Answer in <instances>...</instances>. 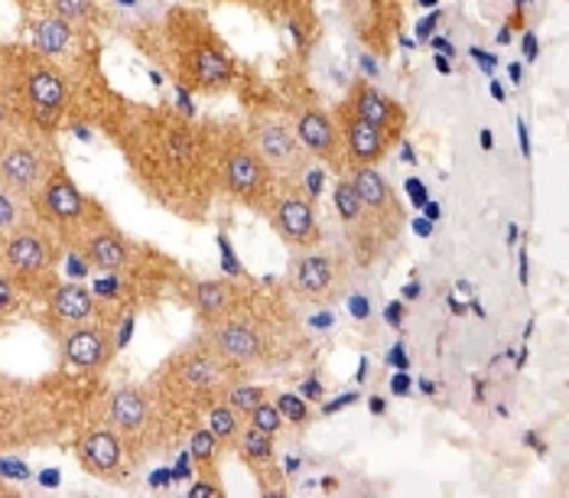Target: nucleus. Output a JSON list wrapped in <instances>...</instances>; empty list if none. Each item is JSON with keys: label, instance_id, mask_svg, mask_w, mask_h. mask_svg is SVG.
<instances>
[{"label": "nucleus", "instance_id": "nucleus-23", "mask_svg": "<svg viewBox=\"0 0 569 498\" xmlns=\"http://www.w3.org/2000/svg\"><path fill=\"white\" fill-rule=\"evenodd\" d=\"M342 104H349L351 111L361 118V121H368V124H375L381 135L388 137L391 143H400L403 135H407V124H410V114H407V108L391 98L388 91H381L371 79H351L349 89L342 94Z\"/></svg>", "mask_w": 569, "mask_h": 498}, {"label": "nucleus", "instance_id": "nucleus-40", "mask_svg": "<svg viewBox=\"0 0 569 498\" xmlns=\"http://www.w3.org/2000/svg\"><path fill=\"white\" fill-rule=\"evenodd\" d=\"M469 56H472V59H476V62L482 66L485 76H488V79H495V69H498V59H495L491 52H485V49H479V46H472V49H469Z\"/></svg>", "mask_w": 569, "mask_h": 498}, {"label": "nucleus", "instance_id": "nucleus-57", "mask_svg": "<svg viewBox=\"0 0 569 498\" xmlns=\"http://www.w3.org/2000/svg\"><path fill=\"white\" fill-rule=\"evenodd\" d=\"M400 143H403V140H400ZM403 163H417V157H413L410 143H403Z\"/></svg>", "mask_w": 569, "mask_h": 498}, {"label": "nucleus", "instance_id": "nucleus-14", "mask_svg": "<svg viewBox=\"0 0 569 498\" xmlns=\"http://www.w3.org/2000/svg\"><path fill=\"white\" fill-rule=\"evenodd\" d=\"M69 255L82 258L88 271L128 273V277L143 273L157 258H160V255H153L150 248L131 241L128 231L111 219L108 209H101V212L82 228V235L69 245Z\"/></svg>", "mask_w": 569, "mask_h": 498}, {"label": "nucleus", "instance_id": "nucleus-62", "mask_svg": "<svg viewBox=\"0 0 569 498\" xmlns=\"http://www.w3.org/2000/svg\"><path fill=\"white\" fill-rule=\"evenodd\" d=\"M312 3H316V0H312Z\"/></svg>", "mask_w": 569, "mask_h": 498}, {"label": "nucleus", "instance_id": "nucleus-61", "mask_svg": "<svg viewBox=\"0 0 569 498\" xmlns=\"http://www.w3.org/2000/svg\"><path fill=\"white\" fill-rule=\"evenodd\" d=\"M221 3H248V0H221Z\"/></svg>", "mask_w": 569, "mask_h": 498}, {"label": "nucleus", "instance_id": "nucleus-10", "mask_svg": "<svg viewBox=\"0 0 569 498\" xmlns=\"http://www.w3.org/2000/svg\"><path fill=\"white\" fill-rule=\"evenodd\" d=\"M216 140H219V150H216L219 153V196L254 216H263V209L270 206L280 186L273 170L263 163L258 147L248 140L241 121H219Z\"/></svg>", "mask_w": 569, "mask_h": 498}, {"label": "nucleus", "instance_id": "nucleus-4", "mask_svg": "<svg viewBox=\"0 0 569 498\" xmlns=\"http://www.w3.org/2000/svg\"><path fill=\"white\" fill-rule=\"evenodd\" d=\"M189 94L219 98L238 86V56L224 43L212 17L189 3H170L160 20V59Z\"/></svg>", "mask_w": 569, "mask_h": 498}, {"label": "nucleus", "instance_id": "nucleus-15", "mask_svg": "<svg viewBox=\"0 0 569 498\" xmlns=\"http://www.w3.org/2000/svg\"><path fill=\"white\" fill-rule=\"evenodd\" d=\"M133 307H114L108 303V310L91 322H82L76 329H66L59 332V359L66 371H76V375H88V378H98L104 375L111 362L118 359V326L124 313H131Z\"/></svg>", "mask_w": 569, "mask_h": 498}, {"label": "nucleus", "instance_id": "nucleus-29", "mask_svg": "<svg viewBox=\"0 0 569 498\" xmlns=\"http://www.w3.org/2000/svg\"><path fill=\"white\" fill-rule=\"evenodd\" d=\"M186 444H189V456H192V466H196V479H206V482H216L221 486V456H224V444H221L219 437L206 427V424H199L189 437H186Z\"/></svg>", "mask_w": 569, "mask_h": 498}, {"label": "nucleus", "instance_id": "nucleus-38", "mask_svg": "<svg viewBox=\"0 0 569 498\" xmlns=\"http://www.w3.org/2000/svg\"><path fill=\"white\" fill-rule=\"evenodd\" d=\"M0 476H10V479H30V469L17 459H10L7 454H0Z\"/></svg>", "mask_w": 569, "mask_h": 498}, {"label": "nucleus", "instance_id": "nucleus-35", "mask_svg": "<svg viewBox=\"0 0 569 498\" xmlns=\"http://www.w3.org/2000/svg\"><path fill=\"white\" fill-rule=\"evenodd\" d=\"M23 307H30V300L20 293V287L7 273H0V326L13 322L23 313Z\"/></svg>", "mask_w": 569, "mask_h": 498}, {"label": "nucleus", "instance_id": "nucleus-53", "mask_svg": "<svg viewBox=\"0 0 569 498\" xmlns=\"http://www.w3.org/2000/svg\"><path fill=\"white\" fill-rule=\"evenodd\" d=\"M413 231H420V235H430L433 226H430V219H413Z\"/></svg>", "mask_w": 569, "mask_h": 498}, {"label": "nucleus", "instance_id": "nucleus-7", "mask_svg": "<svg viewBox=\"0 0 569 498\" xmlns=\"http://www.w3.org/2000/svg\"><path fill=\"white\" fill-rule=\"evenodd\" d=\"M94 410L121 437L137 469L147 466L153 456L170 454L179 440L189 437V430L163 408L147 381H128L111 391L104 388L94 401Z\"/></svg>", "mask_w": 569, "mask_h": 498}, {"label": "nucleus", "instance_id": "nucleus-30", "mask_svg": "<svg viewBox=\"0 0 569 498\" xmlns=\"http://www.w3.org/2000/svg\"><path fill=\"white\" fill-rule=\"evenodd\" d=\"M202 424L219 437L221 444H224V450H231L248 420H244V414H238L228 401H219V405H212V408L202 414Z\"/></svg>", "mask_w": 569, "mask_h": 498}, {"label": "nucleus", "instance_id": "nucleus-16", "mask_svg": "<svg viewBox=\"0 0 569 498\" xmlns=\"http://www.w3.org/2000/svg\"><path fill=\"white\" fill-rule=\"evenodd\" d=\"M30 202H33V216L62 238L66 251L82 235V228L104 209L94 196H88L86 189L76 186L66 167H59Z\"/></svg>", "mask_w": 569, "mask_h": 498}, {"label": "nucleus", "instance_id": "nucleus-45", "mask_svg": "<svg viewBox=\"0 0 569 498\" xmlns=\"http://www.w3.org/2000/svg\"><path fill=\"white\" fill-rule=\"evenodd\" d=\"M407 192H410V199H413V202H417V206L423 209V202H427V186H423V182L413 177V180H407Z\"/></svg>", "mask_w": 569, "mask_h": 498}, {"label": "nucleus", "instance_id": "nucleus-50", "mask_svg": "<svg viewBox=\"0 0 569 498\" xmlns=\"http://www.w3.org/2000/svg\"><path fill=\"white\" fill-rule=\"evenodd\" d=\"M420 293H423L420 280H410V283L403 287V300H420Z\"/></svg>", "mask_w": 569, "mask_h": 498}, {"label": "nucleus", "instance_id": "nucleus-8", "mask_svg": "<svg viewBox=\"0 0 569 498\" xmlns=\"http://www.w3.org/2000/svg\"><path fill=\"white\" fill-rule=\"evenodd\" d=\"M277 101L280 108L290 114L293 131L300 137V143L307 147V153L329 173V177H342L349 170L346 150H342V137L336 128L332 108L322 104L319 91L307 82V66H297V72H287V79L280 82Z\"/></svg>", "mask_w": 569, "mask_h": 498}, {"label": "nucleus", "instance_id": "nucleus-20", "mask_svg": "<svg viewBox=\"0 0 569 498\" xmlns=\"http://www.w3.org/2000/svg\"><path fill=\"white\" fill-rule=\"evenodd\" d=\"M254 280L244 273V277H189V273H179L176 280V297L196 313L199 329L202 326H212L219 319L231 317L251 293Z\"/></svg>", "mask_w": 569, "mask_h": 498}, {"label": "nucleus", "instance_id": "nucleus-33", "mask_svg": "<svg viewBox=\"0 0 569 498\" xmlns=\"http://www.w3.org/2000/svg\"><path fill=\"white\" fill-rule=\"evenodd\" d=\"M273 405H277L287 427H297L300 430V427H307L309 420H312V408H309L307 398H300V391H280L273 398Z\"/></svg>", "mask_w": 569, "mask_h": 498}, {"label": "nucleus", "instance_id": "nucleus-37", "mask_svg": "<svg viewBox=\"0 0 569 498\" xmlns=\"http://www.w3.org/2000/svg\"><path fill=\"white\" fill-rule=\"evenodd\" d=\"M219 248H221V258H224V273H231V277H244V268H241V261H238V255L231 251V245H228V238L219 235Z\"/></svg>", "mask_w": 569, "mask_h": 498}, {"label": "nucleus", "instance_id": "nucleus-17", "mask_svg": "<svg viewBox=\"0 0 569 498\" xmlns=\"http://www.w3.org/2000/svg\"><path fill=\"white\" fill-rule=\"evenodd\" d=\"M261 219L290 255L326 241L322 222H319V199L307 192L300 182H280Z\"/></svg>", "mask_w": 569, "mask_h": 498}, {"label": "nucleus", "instance_id": "nucleus-46", "mask_svg": "<svg viewBox=\"0 0 569 498\" xmlns=\"http://www.w3.org/2000/svg\"><path fill=\"white\" fill-rule=\"evenodd\" d=\"M248 7L261 10L267 20H277V7H280V0H248Z\"/></svg>", "mask_w": 569, "mask_h": 498}, {"label": "nucleus", "instance_id": "nucleus-12", "mask_svg": "<svg viewBox=\"0 0 569 498\" xmlns=\"http://www.w3.org/2000/svg\"><path fill=\"white\" fill-rule=\"evenodd\" d=\"M241 128H244L248 140L258 147L263 163L273 170L277 182H300L303 186L309 170L319 167L307 153V147L300 143L290 114L280 108L277 91H267L261 101H248V114H244Z\"/></svg>", "mask_w": 569, "mask_h": 498}, {"label": "nucleus", "instance_id": "nucleus-52", "mask_svg": "<svg viewBox=\"0 0 569 498\" xmlns=\"http://www.w3.org/2000/svg\"><path fill=\"white\" fill-rule=\"evenodd\" d=\"M423 216H427L430 222H437V219H439V216H442V212H439L437 202H430V199H427V202H423Z\"/></svg>", "mask_w": 569, "mask_h": 498}, {"label": "nucleus", "instance_id": "nucleus-43", "mask_svg": "<svg viewBox=\"0 0 569 498\" xmlns=\"http://www.w3.org/2000/svg\"><path fill=\"white\" fill-rule=\"evenodd\" d=\"M403 317H407V310H403V303H400V300H395V303H388V307H385V322H388V326L400 329V326H403Z\"/></svg>", "mask_w": 569, "mask_h": 498}, {"label": "nucleus", "instance_id": "nucleus-11", "mask_svg": "<svg viewBox=\"0 0 569 498\" xmlns=\"http://www.w3.org/2000/svg\"><path fill=\"white\" fill-rule=\"evenodd\" d=\"M66 261L62 238L43 226L37 216L7 238H0V273H7L30 303H40L49 287L59 280V265Z\"/></svg>", "mask_w": 569, "mask_h": 498}, {"label": "nucleus", "instance_id": "nucleus-24", "mask_svg": "<svg viewBox=\"0 0 569 498\" xmlns=\"http://www.w3.org/2000/svg\"><path fill=\"white\" fill-rule=\"evenodd\" d=\"M231 450L241 459V466L251 472V479L261 486V492L277 496V492L287 489V469L277 459V437L244 424V430H241V437L234 440Z\"/></svg>", "mask_w": 569, "mask_h": 498}, {"label": "nucleus", "instance_id": "nucleus-54", "mask_svg": "<svg viewBox=\"0 0 569 498\" xmlns=\"http://www.w3.org/2000/svg\"><path fill=\"white\" fill-rule=\"evenodd\" d=\"M43 486H59V469H46Z\"/></svg>", "mask_w": 569, "mask_h": 498}, {"label": "nucleus", "instance_id": "nucleus-36", "mask_svg": "<svg viewBox=\"0 0 569 498\" xmlns=\"http://www.w3.org/2000/svg\"><path fill=\"white\" fill-rule=\"evenodd\" d=\"M251 427H258V430H263V434H270V437H280L283 430H287V424H283V417H280V410H277V405L267 398L263 405H258V408L251 410L248 417H244Z\"/></svg>", "mask_w": 569, "mask_h": 498}, {"label": "nucleus", "instance_id": "nucleus-55", "mask_svg": "<svg viewBox=\"0 0 569 498\" xmlns=\"http://www.w3.org/2000/svg\"><path fill=\"white\" fill-rule=\"evenodd\" d=\"M17 7H23L27 13H33V10H40V0H13Z\"/></svg>", "mask_w": 569, "mask_h": 498}, {"label": "nucleus", "instance_id": "nucleus-21", "mask_svg": "<svg viewBox=\"0 0 569 498\" xmlns=\"http://www.w3.org/2000/svg\"><path fill=\"white\" fill-rule=\"evenodd\" d=\"M346 177L355 186L361 206L368 209V216H371V222L378 228L381 241L388 248L397 245L403 228H407V206H403L400 192L391 186V180L381 173V167H349Z\"/></svg>", "mask_w": 569, "mask_h": 498}, {"label": "nucleus", "instance_id": "nucleus-1", "mask_svg": "<svg viewBox=\"0 0 569 498\" xmlns=\"http://www.w3.org/2000/svg\"><path fill=\"white\" fill-rule=\"evenodd\" d=\"M94 124L153 206L192 226L209 222L219 199V121H199L173 104L128 101L114 91Z\"/></svg>", "mask_w": 569, "mask_h": 498}, {"label": "nucleus", "instance_id": "nucleus-26", "mask_svg": "<svg viewBox=\"0 0 569 498\" xmlns=\"http://www.w3.org/2000/svg\"><path fill=\"white\" fill-rule=\"evenodd\" d=\"M277 20L283 23V30L290 37L297 66H307L312 52L322 43V20L316 13V3L312 0H280Z\"/></svg>", "mask_w": 569, "mask_h": 498}, {"label": "nucleus", "instance_id": "nucleus-49", "mask_svg": "<svg viewBox=\"0 0 569 498\" xmlns=\"http://www.w3.org/2000/svg\"><path fill=\"white\" fill-rule=\"evenodd\" d=\"M525 56H527V62H533V59H537V37H533L530 30L525 33Z\"/></svg>", "mask_w": 569, "mask_h": 498}, {"label": "nucleus", "instance_id": "nucleus-31", "mask_svg": "<svg viewBox=\"0 0 569 498\" xmlns=\"http://www.w3.org/2000/svg\"><path fill=\"white\" fill-rule=\"evenodd\" d=\"M30 219H33V202L0 182V238H7L13 228H20Z\"/></svg>", "mask_w": 569, "mask_h": 498}, {"label": "nucleus", "instance_id": "nucleus-58", "mask_svg": "<svg viewBox=\"0 0 569 498\" xmlns=\"http://www.w3.org/2000/svg\"><path fill=\"white\" fill-rule=\"evenodd\" d=\"M371 414H385V401L381 398H371Z\"/></svg>", "mask_w": 569, "mask_h": 498}, {"label": "nucleus", "instance_id": "nucleus-44", "mask_svg": "<svg viewBox=\"0 0 569 498\" xmlns=\"http://www.w3.org/2000/svg\"><path fill=\"white\" fill-rule=\"evenodd\" d=\"M388 365H395L397 371H407L410 362H407V352H403V342H395V349L388 352Z\"/></svg>", "mask_w": 569, "mask_h": 498}, {"label": "nucleus", "instance_id": "nucleus-51", "mask_svg": "<svg viewBox=\"0 0 569 498\" xmlns=\"http://www.w3.org/2000/svg\"><path fill=\"white\" fill-rule=\"evenodd\" d=\"M508 72H511V82H515V86H521V82H525V69H521V62H511V66H508Z\"/></svg>", "mask_w": 569, "mask_h": 498}, {"label": "nucleus", "instance_id": "nucleus-13", "mask_svg": "<svg viewBox=\"0 0 569 498\" xmlns=\"http://www.w3.org/2000/svg\"><path fill=\"white\" fill-rule=\"evenodd\" d=\"M62 163V150L52 131H43L30 121H17L0 137V182L13 192L33 199Z\"/></svg>", "mask_w": 569, "mask_h": 498}, {"label": "nucleus", "instance_id": "nucleus-47", "mask_svg": "<svg viewBox=\"0 0 569 498\" xmlns=\"http://www.w3.org/2000/svg\"><path fill=\"white\" fill-rule=\"evenodd\" d=\"M358 401V391H349L346 398H339V401H329V405H322V414H336V410L349 408V405H355Z\"/></svg>", "mask_w": 569, "mask_h": 498}, {"label": "nucleus", "instance_id": "nucleus-6", "mask_svg": "<svg viewBox=\"0 0 569 498\" xmlns=\"http://www.w3.org/2000/svg\"><path fill=\"white\" fill-rule=\"evenodd\" d=\"M0 91L13 114L59 135L76 114L88 121L82 89L30 43H0Z\"/></svg>", "mask_w": 569, "mask_h": 498}, {"label": "nucleus", "instance_id": "nucleus-39", "mask_svg": "<svg viewBox=\"0 0 569 498\" xmlns=\"http://www.w3.org/2000/svg\"><path fill=\"white\" fill-rule=\"evenodd\" d=\"M300 398H307L312 405H322L326 401V388H322V381L319 378H307L303 385H300Z\"/></svg>", "mask_w": 569, "mask_h": 498}, {"label": "nucleus", "instance_id": "nucleus-28", "mask_svg": "<svg viewBox=\"0 0 569 498\" xmlns=\"http://www.w3.org/2000/svg\"><path fill=\"white\" fill-rule=\"evenodd\" d=\"M40 7L62 17L69 27H76L79 33H88V37H98L104 27H111L104 0H40Z\"/></svg>", "mask_w": 569, "mask_h": 498}, {"label": "nucleus", "instance_id": "nucleus-2", "mask_svg": "<svg viewBox=\"0 0 569 498\" xmlns=\"http://www.w3.org/2000/svg\"><path fill=\"white\" fill-rule=\"evenodd\" d=\"M101 388L94 378L62 371L56 378H13L0 371V454L46 447L86 420Z\"/></svg>", "mask_w": 569, "mask_h": 498}, {"label": "nucleus", "instance_id": "nucleus-27", "mask_svg": "<svg viewBox=\"0 0 569 498\" xmlns=\"http://www.w3.org/2000/svg\"><path fill=\"white\" fill-rule=\"evenodd\" d=\"M400 27H403V3L400 0H371V30H368L365 49L378 59H391Z\"/></svg>", "mask_w": 569, "mask_h": 498}, {"label": "nucleus", "instance_id": "nucleus-18", "mask_svg": "<svg viewBox=\"0 0 569 498\" xmlns=\"http://www.w3.org/2000/svg\"><path fill=\"white\" fill-rule=\"evenodd\" d=\"M72 454H76L79 466L86 469L88 476H94V479H101L108 486H131L133 482L137 466H133V459L124 450L121 437L98 417L94 405L88 408L86 420L76 427Z\"/></svg>", "mask_w": 569, "mask_h": 498}, {"label": "nucleus", "instance_id": "nucleus-34", "mask_svg": "<svg viewBox=\"0 0 569 498\" xmlns=\"http://www.w3.org/2000/svg\"><path fill=\"white\" fill-rule=\"evenodd\" d=\"M267 398H270V388H267V385L241 381V385H234V388L228 391V398H224V401L238 410V414H244V417H248V414L258 408V405H263Z\"/></svg>", "mask_w": 569, "mask_h": 498}, {"label": "nucleus", "instance_id": "nucleus-22", "mask_svg": "<svg viewBox=\"0 0 569 498\" xmlns=\"http://www.w3.org/2000/svg\"><path fill=\"white\" fill-rule=\"evenodd\" d=\"M104 310H108V303L101 297H94V290L86 287L82 280H56L49 287V293L40 300V319L52 336L91 322Z\"/></svg>", "mask_w": 569, "mask_h": 498}, {"label": "nucleus", "instance_id": "nucleus-19", "mask_svg": "<svg viewBox=\"0 0 569 498\" xmlns=\"http://www.w3.org/2000/svg\"><path fill=\"white\" fill-rule=\"evenodd\" d=\"M332 209H336V222L342 231V245L351 255L355 268L371 271L388 255V245L381 241L378 228L371 222L368 209L361 206V199H358V192H355V186L346 173L332 177Z\"/></svg>", "mask_w": 569, "mask_h": 498}, {"label": "nucleus", "instance_id": "nucleus-25", "mask_svg": "<svg viewBox=\"0 0 569 498\" xmlns=\"http://www.w3.org/2000/svg\"><path fill=\"white\" fill-rule=\"evenodd\" d=\"M332 118H336V128L342 137V150H346V160L349 167H381V160L395 150V143L381 135L375 124L361 121L349 104H336L332 108Z\"/></svg>", "mask_w": 569, "mask_h": 498}, {"label": "nucleus", "instance_id": "nucleus-60", "mask_svg": "<svg viewBox=\"0 0 569 498\" xmlns=\"http://www.w3.org/2000/svg\"><path fill=\"white\" fill-rule=\"evenodd\" d=\"M482 150H491V131H482Z\"/></svg>", "mask_w": 569, "mask_h": 498}, {"label": "nucleus", "instance_id": "nucleus-9", "mask_svg": "<svg viewBox=\"0 0 569 498\" xmlns=\"http://www.w3.org/2000/svg\"><path fill=\"white\" fill-rule=\"evenodd\" d=\"M355 261L346 251V245L319 241L316 248L293 251L290 268L283 277V293L297 307H312V310H332L342 300L351 297L355 287Z\"/></svg>", "mask_w": 569, "mask_h": 498}, {"label": "nucleus", "instance_id": "nucleus-56", "mask_svg": "<svg viewBox=\"0 0 569 498\" xmlns=\"http://www.w3.org/2000/svg\"><path fill=\"white\" fill-rule=\"evenodd\" d=\"M488 89H491V94H495L498 101H505V89H501V82H498V79H491V86H488Z\"/></svg>", "mask_w": 569, "mask_h": 498}, {"label": "nucleus", "instance_id": "nucleus-42", "mask_svg": "<svg viewBox=\"0 0 569 498\" xmlns=\"http://www.w3.org/2000/svg\"><path fill=\"white\" fill-rule=\"evenodd\" d=\"M410 391H413L410 375H407V371H397L395 378H391V395H397V398H407Z\"/></svg>", "mask_w": 569, "mask_h": 498}, {"label": "nucleus", "instance_id": "nucleus-59", "mask_svg": "<svg viewBox=\"0 0 569 498\" xmlns=\"http://www.w3.org/2000/svg\"><path fill=\"white\" fill-rule=\"evenodd\" d=\"M437 69H439V72H449L452 66H449V59H442V56H437Z\"/></svg>", "mask_w": 569, "mask_h": 498}, {"label": "nucleus", "instance_id": "nucleus-32", "mask_svg": "<svg viewBox=\"0 0 569 498\" xmlns=\"http://www.w3.org/2000/svg\"><path fill=\"white\" fill-rule=\"evenodd\" d=\"M339 13L349 23L351 37L358 43H368V30H371V0H339Z\"/></svg>", "mask_w": 569, "mask_h": 498}, {"label": "nucleus", "instance_id": "nucleus-5", "mask_svg": "<svg viewBox=\"0 0 569 498\" xmlns=\"http://www.w3.org/2000/svg\"><path fill=\"white\" fill-rule=\"evenodd\" d=\"M241 381H248V371L224 359L202 329L189 342L173 349L147 378V385L157 391L163 408L189 434L202 424V414L224 401L228 391Z\"/></svg>", "mask_w": 569, "mask_h": 498}, {"label": "nucleus", "instance_id": "nucleus-3", "mask_svg": "<svg viewBox=\"0 0 569 498\" xmlns=\"http://www.w3.org/2000/svg\"><path fill=\"white\" fill-rule=\"evenodd\" d=\"M224 359L251 371H277L297 365L309 349V336L297 319V303L280 290H267L254 280L248 300L212 326H202Z\"/></svg>", "mask_w": 569, "mask_h": 498}, {"label": "nucleus", "instance_id": "nucleus-48", "mask_svg": "<svg viewBox=\"0 0 569 498\" xmlns=\"http://www.w3.org/2000/svg\"><path fill=\"white\" fill-rule=\"evenodd\" d=\"M437 23H439V13H433V17H427V20H423V23L417 27V37H420V40H427V37L433 33V27H437Z\"/></svg>", "mask_w": 569, "mask_h": 498}, {"label": "nucleus", "instance_id": "nucleus-41", "mask_svg": "<svg viewBox=\"0 0 569 498\" xmlns=\"http://www.w3.org/2000/svg\"><path fill=\"white\" fill-rule=\"evenodd\" d=\"M17 121H23V118H17V114H13L10 101H7V98H3V91H0V137L7 135Z\"/></svg>", "mask_w": 569, "mask_h": 498}]
</instances>
